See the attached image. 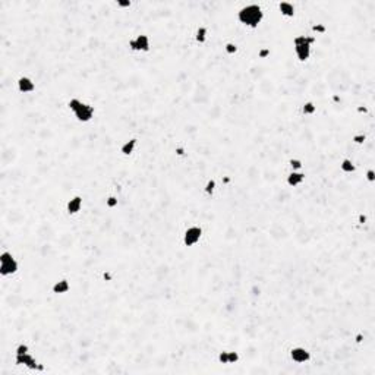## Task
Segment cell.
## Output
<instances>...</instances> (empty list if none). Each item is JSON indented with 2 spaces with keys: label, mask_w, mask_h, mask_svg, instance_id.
Masks as SVG:
<instances>
[{
  "label": "cell",
  "mask_w": 375,
  "mask_h": 375,
  "mask_svg": "<svg viewBox=\"0 0 375 375\" xmlns=\"http://www.w3.org/2000/svg\"><path fill=\"white\" fill-rule=\"evenodd\" d=\"M236 21L245 30L255 31L258 30L265 21V10L259 3L242 4L236 12Z\"/></svg>",
  "instance_id": "6da1fadb"
},
{
  "label": "cell",
  "mask_w": 375,
  "mask_h": 375,
  "mask_svg": "<svg viewBox=\"0 0 375 375\" xmlns=\"http://www.w3.org/2000/svg\"><path fill=\"white\" fill-rule=\"evenodd\" d=\"M66 107L72 113L74 119L81 125L91 124L97 116L95 106L91 104L89 101H85L83 98H80V97H71L66 103Z\"/></svg>",
  "instance_id": "7a4b0ae2"
},
{
  "label": "cell",
  "mask_w": 375,
  "mask_h": 375,
  "mask_svg": "<svg viewBox=\"0 0 375 375\" xmlns=\"http://www.w3.org/2000/svg\"><path fill=\"white\" fill-rule=\"evenodd\" d=\"M21 271V262L16 255L9 250H1L0 252V277H13Z\"/></svg>",
  "instance_id": "3957f363"
},
{
  "label": "cell",
  "mask_w": 375,
  "mask_h": 375,
  "mask_svg": "<svg viewBox=\"0 0 375 375\" xmlns=\"http://www.w3.org/2000/svg\"><path fill=\"white\" fill-rule=\"evenodd\" d=\"M204 227L201 224H189L182 233V245L185 248H195L204 239Z\"/></svg>",
  "instance_id": "277c9868"
},
{
  "label": "cell",
  "mask_w": 375,
  "mask_h": 375,
  "mask_svg": "<svg viewBox=\"0 0 375 375\" xmlns=\"http://www.w3.org/2000/svg\"><path fill=\"white\" fill-rule=\"evenodd\" d=\"M127 48L133 54H148L153 48V42L151 37L147 33H141L127 42Z\"/></svg>",
  "instance_id": "5b68a950"
},
{
  "label": "cell",
  "mask_w": 375,
  "mask_h": 375,
  "mask_svg": "<svg viewBox=\"0 0 375 375\" xmlns=\"http://www.w3.org/2000/svg\"><path fill=\"white\" fill-rule=\"evenodd\" d=\"M288 355H289V359L296 365H311L312 362V352L303 344H293L289 349Z\"/></svg>",
  "instance_id": "8992f818"
},
{
  "label": "cell",
  "mask_w": 375,
  "mask_h": 375,
  "mask_svg": "<svg viewBox=\"0 0 375 375\" xmlns=\"http://www.w3.org/2000/svg\"><path fill=\"white\" fill-rule=\"evenodd\" d=\"M15 88L22 95H33L39 89L37 83L30 75H21V77H18L16 81H15Z\"/></svg>",
  "instance_id": "52a82bcc"
},
{
  "label": "cell",
  "mask_w": 375,
  "mask_h": 375,
  "mask_svg": "<svg viewBox=\"0 0 375 375\" xmlns=\"http://www.w3.org/2000/svg\"><path fill=\"white\" fill-rule=\"evenodd\" d=\"M83 207H85L83 197L81 194H75L65 203V212L69 217H77L83 212Z\"/></svg>",
  "instance_id": "ba28073f"
},
{
  "label": "cell",
  "mask_w": 375,
  "mask_h": 375,
  "mask_svg": "<svg viewBox=\"0 0 375 375\" xmlns=\"http://www.w3.org/2000/svg\"><path fill=\"white\" fill-rule=\"evenodd\" d=\"M306 180V173L303 170H297V171H293V170H289L286 177H285V183L288 188H292V189H297L300 188Z\"/></svg>",
  "instance_id": "9c48e42d"
},
{
  "label": "cell",
  "mask_w": 375,
  "mask_h": 375,
  "mask_svg": "<svg viewBox=\"0 0 375 375\" xmlns=\"http://www.w3.org/2000/svg\"><path fill=\"white\" fill-rule=\"evenodd\" d=\"M138 145H139V138L138 136H130L129 139L124 141L119 145V154L122 157H132L136 153Z\"/></svg>",
  "instance_id": "30bf717a"
},
{
  "label": "cell",
  "mask_w": 375,
  "mask_h": 375,
  "mask_svg": "<svg viewBox=\"0 0 375 375\" xmlns=\"http://www.w3.org/2000/svg\"><path fill=\"white\" fill-rule=\"evenodd\" d=\"M72 291V285H71V280L68 277H62L59 279L57 282H54L50 288V293L53 294H59V296H63V294H68Z\"/></svg>",
  "instance_id": "8fae6325"
},
{
  "label": "cell",
  "mask_w": 375,
  "mask_h": 375,
  "mask_svg": "<svg viewBox=\"0 0 375 375\" xmlns=\"http://www.w3.org/2000/svg\"><path fill=\"white\" fill-rule=\"evenodd\" d=\"M214 3H215V0H214ZM212 7H214V6H212ZM211 12H212V10H211ZM209 15H211V13H209ZM207 22H208V19H207ZM207 22L201 24V25L197 27V30L194 31V42H197L198 45H206V44L208 42L209 28L208 25H207Z\"/></svg>",
  "instance_id": "7c38bea8"
},
{
  "label": "cell",
  "mask_w": 375,
  "mask_h": 375,
  "mask_svg": "<svg viewBox=\"0 0 375 375\" xmlns=\"http://www.w3.org/2000/svg\"><path fill=\"white\" fill-rule=\"evenodd\" d=\"M277 10L285 19H294L297 13V7L292 1H279L277 3Z\"/></svg>",
  "instance_id": "4fadbf2b"
},
{
  "label": "cell",
  "mask_w": 375,
  "mask_h": 375,
  "mask_svg": "<svg viewBox=\"0 0 375 375\" xmlns=\"http://www.w3.org/2000/svg\"><path fill=\"white\" fill-rule=\"evenodd\" d=\"M338 170H340L341 174L349 176V174H353V173L358 171V166H356V163L353 162V159H350V157H343V159H340V162H338Z\"/></svg>",
  "instance_id": "5bb4252c"
},
{
  "label": "cell",
  "mask_w": 375,
  "mask_h": 375,
  "mask_svg": "<svg viewBox=\"0 0 375 375\" xmlns=\"http://www.w3.org/2000/svg\"><path fill=\"white\" fill-rule=\"evenodd\" d=\"M318 113V106L314 100H306L300 104V115L305 118H314Z\"/></svg>",
  "instance_id": "9a60e30c"
},
{
  "label": "cell",
  "mask_w": 375,
  "mask_h": 375,
  "mask_svg": "<svg viewBox=\"0 0 375 375\" xmlns=\"http://www.w3.org/2000/svg\"><path fill=\"white\" fill-rule=\"evenodd\" d=\"M217 191H218V180H217L215 177H209V179H207L206 183H204V188H203L204 195L208 197V198H214L215 194H217Z\"/></svg>",
  "instance_id": "2e32d148"
},
{
  "label": "cell",
  "mask_w": 375,
  "mask_h": 375,
  "mask_svg": "<svg viewBox=\"0 0 375 375\" xmlns=\"http://www.w3.org/2000/svg\"><path fill=\"white\" fill-rule=\"evenodd\" d=\"M223 51L226 56H236L239 53V44L235 42V40H227V42L223 44Z\"/></svg>",
  "instance_id": "e0dca14e"
},
{
  "label": "cell",
  "mask_w": 375,
  "mask_h": 375,
  "mask_svg": "<svg viewBox=\"0 0 375 375\" xmlns=\"http://www.w3.org/2000/svg\"><path fill=\"white\" fill-rule=\"evenodd\" d=\"M104 207L109 209V211H115L119 207V198L116 194H109L106 198H104Z\"/></svg>",
  "instance_id": "ac0fdd59"
},
{
  "label": "cell",
  "mask_w": 375,
  "mask_h": 375,
  "mask_svg": "<svg viewBox=\"0 0 375 375\" xmlns=\"http://www.w3.org/2000/svg\"><path fill=\"white\" fill-rule=\"evenodd\" d=\"M288 167H289V170L297 171V170H303L305 163L300 157H292V159L288 160Z\"/></svg>",
  "instance_id": "d6986e66"
},
{
  "label": "cell",
  "mask_w": 375,
  "mask_h": 375,
  "mask_svg": "<svg viewBox=\"0 0 375 375\" xmlns=\"http://www.w3.org/2000/svg\"><path fill=\"white\" fill-rule=\"evenodd\" d=\"M364 177L368 183H375V170L374 167H368L364 171Z\"/></svg>",
  "instance_id": "ffe728a7"
},
{
  "label": "cell",
  "mask_w": 375,
  "mask_h": 375,
  "mask_svg": "<svg viewBox=\"0 0 375 375\" xmlns=\"http://www.w3.org/2000/svg\"><path fill=\"white\" fill-rule=\"evenodd\" d=\"M116 6L121 10H129L133 6V0H116Z\"/></svg>",
  "instance_id": "44dd1931"
}]
</instances>
